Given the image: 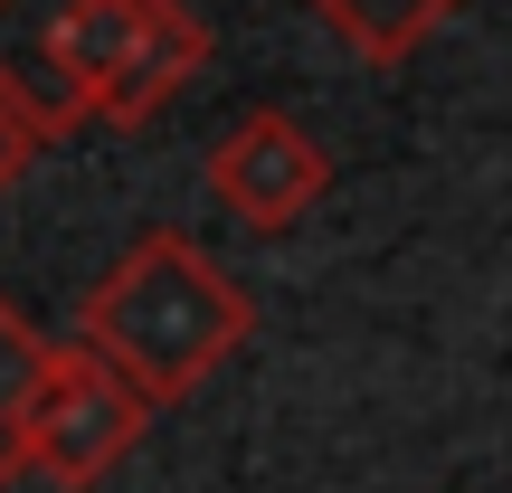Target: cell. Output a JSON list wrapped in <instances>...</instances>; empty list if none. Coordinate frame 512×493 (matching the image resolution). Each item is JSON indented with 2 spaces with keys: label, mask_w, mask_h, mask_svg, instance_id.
<instances>
[{
  "label": "cell",
  "mask_w": 512,
  "mask_h": 493,
  "mask_svg": "<svg viewBox=\"0 0 512 493\" xmlns=\"http://www.w3.org/2000/svg\"><path fill=\"white\" fill-rule=\"evenodd\" d=\"M247 332H256V304L181 228H143L76 304V342L105 351L152 408L190 399L209 370H228L247 351Z\"/></svg>",
  "instance_id": "1"
},
{
  "label": "cell",
  "mask_w": 512,
  "mask_h": 493,
  "mask_svg": "<svg viewBox=\"0 0 512 493\" xmlns=\"http://www.w3.org/2000/svg\"><path fill=\"white\" fill-rule=\"evenodd\" d=\"M200 67H209V29L181 0H76V76H86L95 124L114 133L152 124Z\"/></svg>",
  "instance_id": "2"
},
{
  "label": "cell",
  "mask_w": 512,
  "mask_h": 493,
  "mask_svg": "<svg viewBox=\"0 0 512 493\" xmlns=\"http://www.w3.org/2000/svg\"><path fill=\"white\" fill-rule=\"evenodd\" d=\"M143 427H152V399L105 361V351L57 342L48 389H38V408H29V475L57 484V493H86V484H105L114 465L143 446Z\"/></svg>",
  "instance_id": "3"
},
{
  "label": "cell",
  "mask_w": 512,
  "mask_h": 493,
  "mask_svg": "<svg viewBox=\"0 0 512 493\" xmlns=\"http://www.w3.org/2000/svg\"><path fill=\"white\" fill-rule=\"evenodd\" d=\"M209 190L228 200V219H238V228L285 238V228L332 190V152L313 143L294 114L256 105V114H238V124L219 133V152H209Z\"/></svg>",
  "instance_id": "4"
},
{
  "label": "cell",
  "mask_w": 512,
  "mask_h": 493,
  "mask_svg": "<svg viewBox=\"0 0 512 493\" xmlns=\"http://www.w3.org/2000/svg\"><path fill=\"white\" fill-rule=\"evenodd\" d=\"M0 95L38 124V143L95 124L76 76V0H0Z\"/></svg>",
  "instance_id": "5"
},
{
  "label": "cell",
  "mask_w": 512,
  "mask_h": 493,
  "mask_svg": "<svg viewBox=\"0 0 512 493\" xmlns=\"http://www.w3.org/2000/svg\"><path fill=\"white\" fill-rule=\"evenodd\" d=\"M304 10L323 19L361 67H408V57H418L465 0H304Z\"/></svg>",
  "instance_id": "6"
},
{
  "label": "cell",
  "mask_w": 512,
  "mask_h": 493,
  "mask_svg": "<svg viewBox=\"0 0 512 493\" xmlns=\"http://www.w3.org/2000/svg\"><path fill=\"white\" fill-rule=\"evenodd\" d=\"M48 361H57V342L0 294V493L29 475V408L48 389Z\"/></svg>",
  "instance_id": "7"
},
{
  "label": "cell",
  "mask_w": 512,
  "mask_h": 493,
  "mask_svg": "<svg viewBox=\"0 0 512 493\" xmlns=\"http://www.w3.org/2000/svg\"><path fill=\"white\" fill-rule=\"evenodd\" d=\"M29 152H38V124L10 105V95H0V190H10L19 171H29Z\"/></svg>",
  "instance_id": "8"
}]
</instances>
